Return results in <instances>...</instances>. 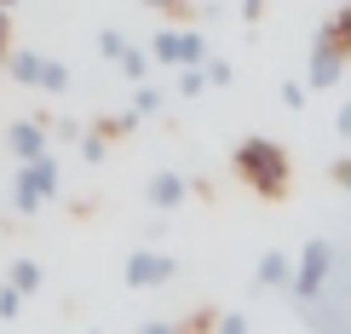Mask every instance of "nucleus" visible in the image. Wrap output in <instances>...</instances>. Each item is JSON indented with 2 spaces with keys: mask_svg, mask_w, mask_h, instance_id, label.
Segmentation results:
<instances>
[{
  "mask_svg": "<svg viewBox=\"0 0 351 334\" xmlns=\"http://www.w3.org/2000/svg\"><path fill=\"white\" fill-rule=\"evenodd\" d=\"M35 283H40V271L29 265V259H18V265H12V288H18V294H29Z\"/></svg>",
  "mask_w": 351,
  "mask_h": 334,
  "instance_id": "obj_10",
  "label": "nucleus"
},
{
  "mask_svg": "<svg viewBox=\"0 0 351 334\" xmlns=\"http://www.w3.org/2000/svg\"><path fill=\"white\" fill-rule=\"evenodd\" d=\"M52 191H58V173H52L47 156H40V162H29L18 173V191H12V196H18V208L29 213V208H40V196H52Z\"/></svg>",
  "mask_w": 351,
  "mask_h": 334,
  "instance_id": "obj_5",
  "label": "nucleus"
},
{
  "mask_svg": "<svg viewBox=\"0 0 351 334\" xmlns=\"http://www.w3.org/2000/svg\"><path fill=\"white\" fill-rule=\"evenodd\" d=\"M18 306H23L18 288H0V317H18Z\"/></svg>",
  "mask_w": 351,
  "mask_h": 334,
  "instance_id": "obj_12",
  "label": "nucleus"
},
{
  "mask_svg": "<svg viewBox=\"0 0 351 334\" xmlns=\"http://www.w3.org/2000/svg\"><path fill=\"white\" fill-rule=\"evenodd\" d=\"M150 202H156V208H179V202H184V179H179V173H156V179H150Z\"/></svg>",
  "mask_w": 351,
  "mask_h": 334,
  "instance_id": "obj_8",
  "label": "nucleus"
},
{
  "mask_svg": "<svg viewBox=\"0 0 351 334\" xmlns=\"http://www.w3.org/2000/svg\"><path fill=\"white\" fill-rule=\"evenodd\" d=\"M98 47H104V58H127V40H121V35H110V29L98 35Z\"/></svg>",
  "mask_w": 351,
  "mask_h": 334,
  "instance_id": "obj_11",
  "label": "nucleus"
},
{
  "mask_svg": "<svg viewBox=\"0 0 351 334\" xmlns=\"http://www.w3.org/2000/svg\"><path fill=\"white\" fill-rule=\"evenodd\" d=\"M259 283H265V288H294V259H288V254H265V259H259Z\"/></svg>",
  "mask_w": 351,
  "mask_h": 334,
  "instance_id": "obj_7",
  "label": "nucleus"
},
{
  "mask_svg": "<svg viewBox=\"0 0 351 334\" xmlns=\"http://www.w3.org/2000/svg\"><path fill=\"white\" fill-rule=\"evenodd\" d=\"M328 277H334V242H323V237H311L300 248V259H294V294L311 306L317 294L328 288Z\"/></svg>",
  "mask_w": 351,
  "mask_h": 334,
  "instance_id": "obj_3",
  "label": "nucleus"
},
{
  "mask_svg": "<svg viewBox=\"0 0 351 334\" xmlns=\"http://www.w3.org/2000/svg\"><path fill=\"white\" fill-rule=\"evenodd\" d=\"M150 6H179V0H150Z\"/></svg>",
  "mask_w": 351,
  "mask_h": 334,
  "instance_id": "obj_18",
  "label": "nucleus"
},
{
  "mask_svg": "<svg viewBox=\"0 0 351 334\" xmlns=\"http://www.w3.org/2000/svg\"><path fill=\"white\" fill-rule=\"evenodd\" d=\"M138 334H184V329H173V323H144Z\"/></svg>",
  "mask_w": 351,
  "mask_h": 334,
  "instance_id": "obj_15",
  "label": "nucleus"
},
{
  "mask_svg": "<svg viewBox=\"0 0 351 334\" xmlns=\"http://www.w3.org/2000/svg\"><path fill=\"white\" fill-rule=\"evenodd\" d=\"M334 127H340V133H346V139H351V104H346V110H340V115H334Z\"/></svg>",
  "mask_w": 351,
  "mask_h": 334,
  "instance_id": "obj_16",
  "label": "nucleus"
},
{
  "mask_svg": "<svg viewBox=\"0 0 351 334\" xmlns=\"http://www.w3.org/2000/svg\"><path fill=\"white\" fill-rule=\"evenodd\" d=\"M230 162H237V173L254 184L259 196H282L288 191V173H294V167H288V150L276 139H242Z\"/></svg>",
  "mask_w": 351,
  "mask_h": 334,
  "instance_id": "obj_1",
  "label": "nucleus"
},
{
  "mask_svg": "<svg viewBox=\"0 0 351 334\" xmlns=\"http://www.w3.org/2000/svg\"><path fill=\"white\" fill-rule=\"evenodd\" d=\"M6 139H12V150H18L23 162H40V127H35V121H18Z\"/></svg>",
  "mask_w": 351,
  "mask_h": 334,
  "instance_id": "obj_9",
  "label": "nucleus"
},
{
  "mask_svg": "<svg viewBox=\"0 0 351 334\" xmlns=\"http://www.w3.org/2000/svg\"><path fill=\"white\" fill-rule=\"evenodd\" d=\"M6 6H12V0H0V12H6Z\"/></svg>",
  "mask_w": 351,
  "mask_h": 334,
  "instance_id": "obj_19",
  "label": "nucleus"
},
{
  "mask_svg": "<svg viewBox=\"0 0 351 334\" xmlns=\"http://www.w3.org/2000/svg\"><path fill=\"white\" fill-rule=\"evenodd\" d=\"M167 277H173V259H167V254H150V248H144V254L127 259V283H133V288H156V283H167Z\"/></svg>",
  "mask_w": 351,
  "mask_h": 334,
  "instance_id": "obj_6",
  "label": "nucleus"
},
{
  "mask_svg": "<svg viewBox=\"0 0 351 334\" xmlns=\"http://www.w3.org/2000/svg\"><path fill=\"white\" fill-rule=\"evenodd\" d=\"M346 58H351V12H334V18L317 29L311 40V86H334L346 75Z\"/></svg>",
  "mask_w": 351,
  "mask_h": 334,
  "instance_id": "obj_2",
  "label": "nucleus"
},
{
  "mask_svg": "<svg viewBox=\"0 0 351 334\" xmlns=\"http://www.w3.org/2000/svg\"><path fill=\"white\" fill-rule=\"evenodd\" d=\"M12 58V23H6V12H0V64Z\"/></svg>",
  "mask_w": 351,
  "mask_h": 334,
  "instance_id": "obj_13",
  "label": "nucleus"
},
{
  "mask_svg": "<svg viewBox=\"0 0 351 334\" xmlns=\"http://www.w3.org/2000/svg\"><path fill=\"white\" fill-rule=\"evenodd\" d=\"M334 179H340L346 191H351V162H334Z\"/></svg>",
  "mask_w": 351,
  "mask_h": 334,
  "instance_id": "obj_17",
  "label": "nucleus"
},
{
  "mask_svg": "<svg viewBox=\"0 0 351 334\" xmlns=\"http://www.w3.org/2000/svg\"><path fill=\"white\" fill-rule=\"evenodd\" d=\"M219 334H247V323H242V317H225V323H219Z\"/></svg>",
  "mask_w": 351,
  "mask_h": 334,
  "instance_id": "obj_14",
  "label": "nucleus"
},
{
  "mask_svg": "<svg viewBox=\"0 0 351 334\" xmlns=\"http://www.w3.org/2000/svg\"><path fill=\"white\" fill-rule=\"evenodd\" d=\"M6 64H12V75H18L23 86H47V93H64V86H69V69L64 64H47V58H35V52H12Z\"/></svg>",
  "mask_w": 351,
  "mask_h": 334,
  "instance_id": "obj_4",
  "label": "nucleus"
}]
</instances>
